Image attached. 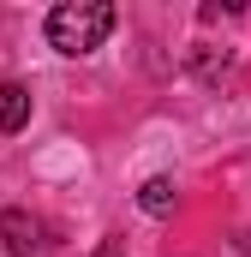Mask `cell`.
I'll use <instances>...</instances> for the list:
<instances>
[{"label":"cell","mask_w":251,"mask_h":257,"mask_svg":"<svg viewBox=\"0 0 251 257\" xmlns=\"http://www.w3.org/2000/svg\"><path fill=\"white\" fill-rule=\"evenodd\" d=\"M0 239H6L12 257H36V251H48V221L30 215V209H0Z\"/></svg>","instance_id":"cell-2"},{"label":"cell","mask_w":251,"mask_h":257,"mask_svg":"<svg viewBox=\"0 0 251 257\" xmlns=\"http://www.w3.org/2000/svg\"><path fill=\"white\" fill-rule=\"evenodd\" d=\"M174 203H180V186H174L168 174H156V180L138 186V209H144V215H174Z\"/></svg>","instance_id":"cell-4"},{"label":"cell","mask_w":251,"mask_h":257,"mask_svg":"<svg viewBox=\"0 0 251 257\" xmlns=\"http://www.w3.org/2000/svg\"><path fill=\"white\" fill-rule=\"evenodd\" d=\"M24 126H30V90L18 78H6L0 84V132H24Z\"/></svg>","instance_id":"cell-3"},{"label":"cell","mask_w":251,"mask_h":257,"mask_svg":"<svg viewBox=\"0 0 251 257\" xmlns=\"http://www.w3.org/2000/svg\"><path fill=\"white\" fill-rule=\"evenodd\" d=\"M114 24H120V12L108 0H60L48 12V48L66 60H84L114 36Z\"/></svg>","instance_id":"cell-1"},{"label":"cell","mask_w":251,"mask_h":257,"mask_svg":"<svg viewBox=\"0 0 251 257\" xmlns=\"http://www.w3.org/2000/svg\"><path fill=\"white\" fill-rule=\"evenodd\" d=\"M90 257H126V239H120V233H108V239H102Z\"/></svg>","instance_id":"cell-5"}]
</instances>
